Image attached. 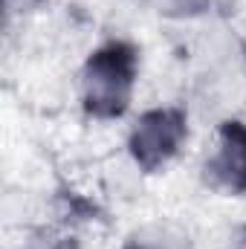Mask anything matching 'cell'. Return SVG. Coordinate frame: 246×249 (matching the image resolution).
Segmentation results:
<instances>
[{"instance_id": "1", "label": "cell", "mask_w": 246, "mask_h": 249, "mask_svg": "<svg viewBox=\"0 0 246 249\" xmlns=\"http://www.w3.org/2000/svg\"><path fill=\"white\" fill-rule=\"evenodd\" d=\"M130 84H133V53L122 44L102 50L84 70L87 107L99 116L122 113L130 99Z\"/></svg>"}, {"instance_id": "2", "label": "cell", "mask_w": 246, "mask_h": 249, "mask_svg": "<svg viewBox=\"0 0 246 249\" xmlns=\"http://www.w3.org/2000/svg\"><path fill=\"white\" fill-rule=\"evenodd\" d=\"M183 133L185 124L180 113L157 110V113H148L139 119L136 130H133V139H130V148L145 168H157L159 162H165L177 151Z\"/></svg>"}, {"instance_id": "3", "label": "cell", "mask_w": 246, "mask_h": 249, "mask_svg": "<svg viewBox=\"0 0 246 249\" xmlns=\"http://www.w3.org/2000/svg\"><path fill=\"white\" fill-rule=\"evenodd\" d=\"M211 174L229 188H246V127L241 122L223 124L220 154L211 162Z\"/></svg>"}]
</instances>
